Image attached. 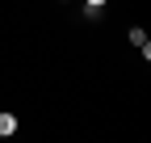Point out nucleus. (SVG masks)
I'll use <instances>...</instances> for the list:
<instances>
[{"instance_id":"f257e3e1","label":"nucleus","mask_w":151,"mask_h":143,"mask_svg":"<svg viewBox=\"0 0 151 143\" xmlns=\"http://www.w3.org/2000/svg\"><path fill=\"white\" fill-rule=\"evenodd\" d=\"M130 42L143 51V59H151V42H147V30H143V25H134V30H130Z\"/></svg>"},{"instance_id":"f03ea898","label":"nucleus","mask_w":151,"mask_h":143,"mask_svg":"<svg viewBox=\"0 0 151 143\" xmlns=\"http://www.w3.org/2000/svg\"><path fill=\"white\" fill-rule=\"evenodd\" d=\"M13 131H17V118L13 114H0V139H9Z\"/></svg>"},{"instance_id":"7ed1b4c3","label":"nucleus","mask_w":151,"mask_h":143,"mask_svg":"<svg viewBox=\"0 0 151 143\" xmlns=\"http://www.w3.org/2000/svg\"><path fill=\"white\" fill-rule=\"evenodd\" d=\"M88 4H92V9H101V4H105V0H88Z\"/></svg>"}]
</instances>
